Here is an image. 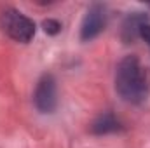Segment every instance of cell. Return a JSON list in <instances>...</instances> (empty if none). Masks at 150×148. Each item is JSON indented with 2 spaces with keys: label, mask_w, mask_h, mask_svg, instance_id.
<instances>
[{
  "label": "cell",
  "mask_w": 150,
  "mask_h": 148,
  "mask_svg": "<svg viewBox=\"0 0 150 148\" xmlns=\"http://www.w3.org/2000/svg\"><path fill=\"white\" fill-rule=\"evenodd\" d=\"M143 25H147V14H143V12L129 14L124 19V23H122V33H120L122 40L126 44H133L136 38L140 37V30H142Z\"/></svg>",
  "instance_id": "5b68a950"
},
{
  "label": "cell",
  "mask_w": 150,
  "mask_h": 148,
  "mask_svg": "<svg viewBox=\"0 0 150 148\" xmlns=\"http://www.w3.org/2000/svg\"><path fill=\"white\" fill-rule=\"evenodd\" d=\"M120 129H122V125L115 118L113 113H101L91 125V131L94 134H110V132H117Z\"/></svg>",
  "instance_id": "8992f818"
},
{
  "label": "cell",
  "mask_w": 150,
  "mask_h": 148,
  "mask_svg": "<svg viewBox=\"0 0 150 148\" xmlns=\"http://www.w3.org/2000/svg\"><path fill=\"white\" fill-rule=\"evenodd\" d=\"M0 26L12 40L21 44H28L35 37V23L16 9H5L0 14Z\"/></svg>",
  "instance_id": "7a4b0ae2"
},
{
  "label": "cell",
  "mask_w": 150,
  "mask_h": 148,
  "mask_svg": "<svg viewBox=\"0 0 150 148\" xmlns=\"http://www.w3.org/2000/svg\"><path fill=\"white\" fill-rule=\"evenodd\" d=\"M107 26V7L101 4H93L82 21L80 26V40L82 42H89L93 38H96Z\"/></svg>",
  "instance_id": "277c9868"
},
{
  "label": "cell",
  "mask_w": 150,
  "mask_h": 148,
  "mask_svg": "<svg viewBox=\"0 0 150 148\" xmlns=\"http://www.w3.org/2000/svg\"><path fill=\"white\" fill-rule=\"evenodd\" d=\"M42 26H44V32L49 35H58L61 32V23L58 19H45L42 23Z\"/></svg>",
  "instance_id": "52a82bcc"
},
{
  "label": "cell",
  "mask_w": 150,
  "mask_h": 148,
  "mask_svg": "<svg viewBox=\"0 0 150 148\" xmlns=\"http://www.w3.org/2000/svg\"><path fill=\"white\" fill-rule=\"evenodd\" d=\"M33 103L38 111L42 113H52L58 105V91H56V80L51 73L40 77L35 92H33Z\"/></svg>",
  "instance_id": "3957f363"
},
{
  "label": "cell",
  "mask_w": 150,
  "mask_h": 148,
  "mask_svg": "<svg viewBox=\"0 0 150 148\" xmlns=\"http://www.w3.org/2000/svg\"><path fill=\"white\" fill-rule=\"evenodd\" d=\"M140 37H142L150 45V25H149V23L142 26V30H140Z\"/></svg>",
  "instance_id": "ba28073f"
},
{
  "label": "cell",
  "mask_w": 150,
  "mask_h": 148,
  "mask_svg": "<svg viewBox=\"0 0 150 148\" xmlns=\"http://www.w3.org/2000/svg\"><path fill=\"white\" fill-rule=\"evenodd\" d=\"M115 91L127 103H142L150 92V75L136 56H126L115 70Z\"/></svg>",
  "instance_id": "6da1fadb"
}]
</instances>
